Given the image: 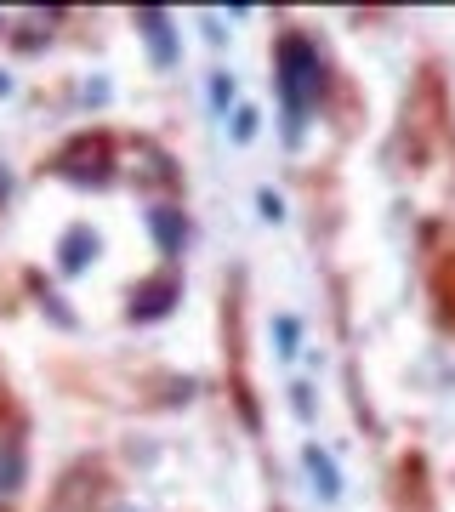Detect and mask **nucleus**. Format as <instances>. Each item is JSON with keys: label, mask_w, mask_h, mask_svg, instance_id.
Listing matches in <instances>:
<instances>
[{"label": "nucleus", "mask_w": 455, "mask_h": 512, "mask_svg": "<svg viewBox=\"0 0 455 512\" xmlns=\"http://www.w3.org/2000/svg\"><path fill=\"white\" fill-rule=\"evenodd\" d=\"M262 217H285V205H279V194H273V188H262Z\"/></svg>", "instance_id": "nucleus-9"}, {"label": "nucleus", "mask_w": 455, "mask_h": 512, "mask_svg": "<svg viewBox=\"0 0 455 512\" xmlns=\"http://www.w3.org/2000/svg\"><path fill=\"white\" fill-rule=\"evenodd\" d=\"M319 86H325V69H319L313 46L308 40H285L279 46V92H285V109H291V143L302 137V114L319 97Z\"/></svg>", "instance_id": "nucleus-1"}, {"label": "nucleus", "mask_w": 455, "mask_h": 512, "mask_svg": "<svg viewBox=\"0 0 455 512\" xmlns=\"http://www.w3.org/2000/svg\"><path fill=\"white\" fill-rule=\"evenodd\" d=\"M23 484V450H6L0 444V495H12Z\"/></svg>", "instance_id": "nucleus-6"}, {"label": "nucleus", "mask_w": 455, "mask_h": 512, "mask_svg": "<svg viewBox=\"0 0 455 512\" xmlns=\"http://www.w3.org/2000/svg\"><path fill=\"white\" fill-rule=\"evenodd\" d=\"M91 251H97V234H91V228H74V234L63 239V268L80 274V268L91 262Z\"/></svg>", "instance_id": "nucleus-5"}, {"label": "nucleus", "mask_w": 455, "mask_h": 512, "mask_svg": "<svg viewBox=\"0 0 455 512\" xmlns=\"http://www.w3.org/2000/svg\"><path fill=\"white\" fill-rule=\"evenodd\" d=\"M273 348L296 353V319H273Z\"/></svg>", "instance_id": "nucleus-7"}, {"label": "nucleus", "mask_w": 455, "mask_h": 512, "mask_svg": "<svg viewBox=\"0 0 455 512\" xmlns=\"http://www.w3.org/2000/svg\"><path fill=\"white\" fill-rule=\"evenodd\" d=\"M148 228H154V239H160L165 256L182 251V217H177V211H165V205H160V211H148Z\"/></svg>", "instance_id": "nucleus-4"}, {"label": "nucleus", "mask_w": 455, "mask_h": 512, "mask_svg": "<svg viewBox=\"0 0 455 512\" xmlns=\"http://www.w3.org/2000/svg\"><path fill=\"white\" fill-rule=\"evenodd\" d=\"M137 23H143L148 46H154V63H160V69H171V63H177V40H171V23H165V12H137Z\"/></svg>", "instance_id": "nucleus-2"}, {"label": "nucleus", "mask_w": 455, "mask_h": 512, "mask_svg": "<svg viewBox=\"0 0 455 512\" xmlns=\"http://www.w3.org/2000/svg\"><path fill=\"white\" fill-rule=\"evenodd\" d=\"M234 137H239V143H251V137H256V114H251V109H239V120H234Z\"/></svg>", "instance_id": "nucleus-8"}, {"label": "nucleus", "mask_w": 455, "mask_h": 512, "mask_svg": "<svg viewBox=\"0 0 455 512\" xmlns=\"http://www.w3.org/2000/svg\"><path fill=\"white\" fill-rule=\"evenodd\" d=\"M0 92H12V80H0Z\"/></svg>", "instance_id": "nucleus-10"}, {"label": "nucleus", "mask_w": 455, "mask_h": 512, "mask_svg": "<svg viewBox=\"0 0 455 512\" xmlns=\"http://www.w3.org/2000/svg\"><path fill=\"white\" fill-rule=\"evenodd\" d=\"M120 512H131V507H120Z\"/></svg>", "instance_id": "nucleus-11"}, {"label": "nucleus", "mask_w": 455, "mask_h": 512, "mask_svg": "<svg viewBox=\"0 0 455 512\" xmlns=\"http://www.w3.org/2000/svg\"><path fill=\"white\" fill-rule=\"evenodd\" d=\"M308 473H313V490L325 495V501H336L342 495V478H336V461L319 450V444H308Z\"/></svg>", "instance_id": "nucleus-3"}]
</instances>
